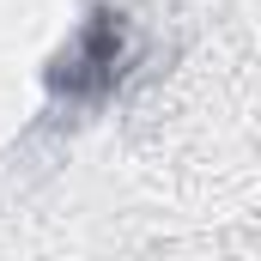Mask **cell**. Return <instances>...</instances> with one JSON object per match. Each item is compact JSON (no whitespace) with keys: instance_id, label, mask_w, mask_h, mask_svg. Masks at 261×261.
Here are the masks:
<instances>
[{"instance_id":"6da1fadb","label":"cell","mask_w":261,"mask_h":261,"mask_svg":"<svg viewBox=\"0 0 261 261\" xmlns=\"http://www.w3.org/2000/svg\"><path fill=\"white\" fill-rule=\"evenodd\" d=\"M116 18L110 12H97L85 31H79V43H73V55H61V73H55V85H67V91H85V73H97L103 85L122 73V49H116Z\"/></svg>"}]
</instances>
